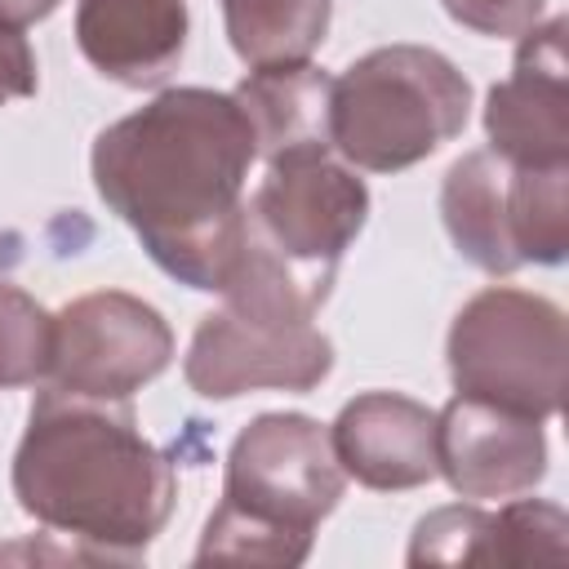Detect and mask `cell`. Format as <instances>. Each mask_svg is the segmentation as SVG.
<instances>
[{"instance_id":"cell-1","label":"cell","mask_w":569,"mask_h":569,"mask_svg":"<svg viewBox=\"0 0 569 569\" xmlns=\"http://www.w3.org/2000/svg\"><path fill=\"white\" fill-rule=\"evenodd\" d=\"M253 129L231 93L164 89L93 138V187L151 262L200 293H222L244 249Z\"/></svg>"},{"instance_id":"cell-2","label":"cell","mask_w":569,"mask_h":569,"mask_svg":"<svg viewBox=\"0 0 569 569\" xmlns=\"http://www.w3.org/2000/svg\"><path fill=\"white\" fill-rule=\"evenodd\" d=\"M13 498L44 529L89 542L93 556L138 560L169 525L178 476L138 431L129 400L44 387L13 453Z\"/></svg>"},{"instance_id":"cell-3","label":"cell","mask_w":569,"mask_h":569,"mask_svg":"<svg viewBox=\"0 0 569 569\" xmlns=\"http://www.w3.org/2000/svg\"><path fill=\"white\" fill-rule=\"evenodd\" d=\"M342 489L329 427L307 413H258L227 449L222 502L204 520L196 565H302Z\"/></svg>"},{"instance_id":"cell-4","label":"cell","mask_w":569,"mask_h":569,"mask_svg":"<svg viewBox=\"0 0 569 569\" xmlns=\"http://www.w3.org/2000/svg\"><path fill=\"white\" fill-rule=\"evenodd\" d=\"M471 84L427 44H382L356 58L329 93V147L369 173H400L467 129Z\"/></svg>"},{"instance_id":"cell-5","label":"cell","mask_w":569,"mask_h":569,"mask_svg":"<svg viewBox=\"0 0 569 569\" xmlns=\"http://www.w3.org/2000/svg\"><path fill=\"white\" fill-rule=\"evenodd\" d=\"M445 356L458 396H476L538 422L560 413L569 329L551 298L511 284L480 289L453 316Z\"/></svg>"},{"instance_id":"cell-6","label":"cell","mask_w":569,"mask_h":569,"mask_svg":"<svg viewBox=\"0 0 569 569\" xmlns=\"http://www.w3.org/2000/svg\"><path fill=\"white\" fill-rule=\"evenodd\" d=\"M369 218V187L329 147H298L267 160L244 227L307 280L333 289L338 262Z\"/></svg>"},{"instance_id":"cell-7","label":"cell","mask_w":569,"mask_h":569,"mask_svg":"<svg viewBox=\"0 0 569 569\" xmlns=\"http://www.w3.org/2000/svg\"><path fill=\"white\" fill-rule=\"evenodd\" d=\"M311 320L316 316L227 293L218 311L200 316L182 378L204 400H236L244 391H311L333 369V342Z\"/></svg>"},{"instance_id":"cell-8","label":"cell","mask_w":569,"mask_h":569,"mask_svg":"<svg viewBox=\"0 0 569 569\" xmlns=\"http://www.w3.org/2000/svg\"><path fill=\"white\" fill-rule=\"evenodd\" d=\"M169 320L124 289L80 293L53 316L49 387L98 400H129L133 391L156 382L169 369Z\"/></svg>"},{"instance_id":"cell-9","label":"cell","mask_w":569,"mask_h":569,"mask_svg":"<svg viewBox=\"0 0 569 569\" xmlns=\"http://www.w3.org/2000/svg\"><path fill=\"white\" fill-rule=\"evenodd\" d=\"M565 18L533 22L520 36L511 76L485 98L489 151L516 169L569 164V67H565Z\"/></svg>"},{"instance_id":"cell-10","label":"cell","mask_w":569,"mask_h":569,"mask_svg":"<svg viewBox=\"0 0 569 569\" xmlns=\"http://www.w3.org/2000/svg\"><path fill=\"white\" fill-rule=\"evenodd\" d=\"M436 476L471 502L529 493L547 476L542 422L476 396H453L436 413Z\"/></svg>"},{"instance_id":"cell-11","label":"cell","mask_w":569,"mask_h":569,"mask_svg":"<svg viewBox=\"0 0 569 569\" xmlns=\"http://www.w3.org/2000/svg\"><path fill=\"white\" fill-rule=\"evenodd\" d=\"M569 556V520L556 502L511 498L498 511L440 507L413 525V565H560Z\"/></svg>"},{"instance_id":"cell-12","label":"cell","mask_w":569,"mask_h":569,"mask_svg":"<svg viewBox=\"0 0 569 569\" xmlns=\"http://www.w3.org/2000/svg\"><path fill=\"white\" fill-rule=\"evenodd\" d=\"M329 445L347 480L365 489H418L436 480V413L400 391H365L342 405Z\"/></svg>"},{"instance_id":"cell-13","label":"cell","mask_w":569,"mask_h":569,"mask_svg":"<svg viewBox=\"0 0 569 569\" xmlns=\"http://www.w3.org/2000/svg\"><path fill=\"white\" fill-rule=\"evenodd\" d=\"M187 22V0H76L84 62L124 89H156L178 71Z\"/></svg>"},{"instance_id":"cell-14","label":"cell","mask_w":569,"mask_h":569,"mask_svg":"<svg viewBox=\"0 0 569 569\" xmlns=\"http://www.w3.org/2000/svg\"><path fill=\"white\" fill-rule=\"evenodd\" d=\"M507 187H511V164L489 147L453 160L440 182V218L453 249L489 276H511L516 267H525L511 244Z\"/></svg>"},{"instance_id":"cell-15","label":"cell","mask_w":569,"mask_h":569,"mask_svg":"<svg viewBox=\"0 0 569 569\" xmlns=\"http://www.w3.org/2000/svg\"><path fill=\"white\" fill-rule=\"evenodd\" d=\"M329 93L333 76L311 62L253 67L236 84V102L253 129L258 156H284L298 147H329Z\"/></svg>"},{"instance_id":"cell-16","label":"cell","mask_w":569,"mask_h":569,"mask_svg":"<svg viewBox=\"0 0 569 569\" xmlns=\"http://www.w3.org/2000/svg\"><path fill=\"white\" fill-rule=\"evenodd\" d=\"M227 40L244 67L311 62L325 44L333 0H218Z\"/></svg>"},{"instance_id":"cell-17","label":"cell","mask_w":569,"mask_h":569,"mask_svg":"<svg viewBox=\"0 0 569 569\" xmlns=\"http://www.w3.org/2000/svg\"><path fill=\"white\" fill-rule=\"evenodd\" d=\"M511 244L520 262L556 267L569 253V164L560 169H516L511 164Z\"/></svg>"},{"instance_id":"cell-18","label":"cell","mask_w":569,"mask_h":569,"mask_svg":"<svg viewBox=\"0 0 569 569\" xmlns=\"http://www.w3.org/2000/svg\"><path fill=\"white\" fill-rule=\"evenodd\" d=\"M49 351H53V316L31 293L0 280V391L44 382Z\"/></svg>"},{"instance_id":"cell-19","label":"cell","mask_w":569,"mask_h":569,"mask_svg":"<svg viewBox=\"0 0 569 569\" xmlns=\"http://www.w3.org/2000/svg\"><path fill=\"white\" fill-rule=\"evenodd\" d=\"M547 0H445V13L480 36H525Z\"/></svg>"},{"instance_id":"cell-20","label":"cell","mask_w":569,"mask_h":569,"mask_svg":"<svg viewBox=\"0 0 569 569\" xmlns=\"http://www.w3.org/2000/svg\"><path fill=\"white\" fill-rule=\"evenodd\" d=\"M36 84H40V71H36V53L22 27L0 22V107L13 98H31Z\"/></svg>"},{"instance_id":"cell-21","label":"cell","mask_w":569,"mask_h":569,"mask_svg":"<svg viewBox=\"0 0 569 569\" xmlns=\"http://www.w3.org/2000/svg\"><path fill=\"white\" fill-rule=\"evenodd\" d=\"M62 0H0V22H9V27H31V22H40V18H49L53 9H58Z\"/></svg>"}]
</instances>
